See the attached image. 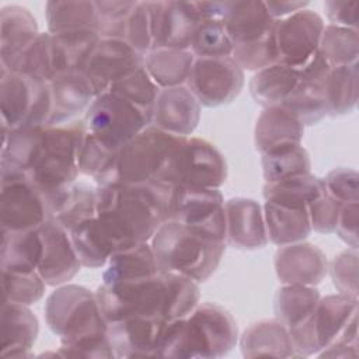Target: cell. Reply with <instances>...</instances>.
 <instances>
[{
    "label": "cell",
    "mask_w": 359,
    "mask_h": 359,
    "mask_svg": "<svg viewBox=\"0 0 359 359\" xmlns=\"http://www.w3.org/2000/svg\"><path fill=\"white\" fill-rule=\"evenodd\" d=\"M108 91L125 98L153 116L154 104L158 95V86L151 80L144 66L115 83Z\"/></svg>",
    "instance_id": "48"
},
{
    "label": "cell",
    "mask_w": 359,
    "mask_h": 359,
    "mask_svg": "<svg viewBox=\"0 0 359 359\" xmlns=\"http://www.w3.org/2000/svg\"><path fill=\"white\" fill-rule=\"evenodd\" d=\"M188 136L149 125L128 142L118 156L116 184H143L160 180L172 153Z\"/></svg>",
    "instance_id": "7"
},
{
    "label": "cell",
    "mask_w": 359,
    "mask_h": 359,
    "mask_svg": "<svg viewBox=\"0 0 359 359\" xmlns=\"http://www.w3.org/2000/svg\"><path fill=\"white\" fill-rule=\"evenodd\" d=\"M118 156L119 150L108 149L87 130L79 147V171L93 178L95 185L116 184Z\"/></svg>",
    "instance_id": "39"
},
{
    "label": "cell",
    "mask_w": 359,
    "mask_h": 359,
    "mask_svg": "<svg viewBox=\"0 0 359 359\" xmlns=\"http://www.w3.org/2000/svg\"><path fill=\"white\" fill-rule=\"evenodd\" d=\"M275 272L283 285H318L328 272L323 250L306 241L280 245L275 254Z\"/></svg>",
    "instance_id": "19"
},
{
    "label": "cell",
    "mask_w": 359,
    "mask_h": 359,
    "mask_svg": "<svg viewBox=\"0 0 359 359\" xmlns=\"http://www.w3.org/2000/svg\"><path fill=\"white\" fill-rule=\"evenodd\" d=\"M95 296L107 323L132 317L165 321L167 282L163 271L150 278L102 283Z\"/></svg>",
    "instance_id": "6"
},
{
    "label": "cell",
    "mask_w": 359,
    "mask_h": 359,
    "mask_svg": "<svg viewBox=\"0 0 359 359\" xmlns=\"http://www.w3.org/2000/svg\"><path fill=\"white\" fill-rule=\"evenodd\" d=\"M174 188L154 180L143 184L97 185V226L111 254L150 243L170 217Z\"/></svg>",
    "instance_id": "1"
},
{
    "label": "cell",
    "mask_w": 359,
    "mask_h": 359,
    "mask_svg": "<svg viewBox=\"0 0 359 359\" xmlns=\"http://www.w3.org/2000/svg\"><path fill=\"white\" fill-rule=\"evenodd\" d=\"M38 318L25 304L3 302L1 307V356L27 358L36 341Z\"/></svg>",
    "instance_id": "27"
},
{
    "label": "cell",
    "mask_w": 359,
    "mask_h": 359,
    "mask_svg": "<svg viewBox=\"0 0 359 359\" xmlns=\"http://www.w3.org/2000/svg\"><path fill=\"white\" fill-rule=\"evenodd\" d=\"M0 66L22 76L50 80L55 76L50 34L39 32L21 52L7 63H0Z\"/></svg>",
    "instance_id": "41"
},
{
    "label": "cell",
    "mask_w": 359,
    "mask_h": 359,
    "mask_svg": "<svg viewBox=\"0 0 359 359\" xmlns=\"http://www.w3.org/2000/svg\"><path fill=\"white\" fill-rule=\"evenodd\" d=\"M100 38L101 36L93 31L50 34L55 74L63 72H84Z\"/></svg>",
    "instance_id": "32"
},
{
    "label": "cell",
    "mask_w": 359,
    "mask_h": 359,
    "mask_svg": "<svg viewBox=\"0 0 359 359\" xmlns=\"http://www.w3.org/2000/svg\"><path fill=\"white\" fill-rule=\"evenodd\" d=\"M330 67L321 53L317 52L299 69V81L282 104L294 114L304 126L314 125L327 115L325 80Z\"/></svg>",
    "instance_id": "16"
},
{
    "label": "cell",
    "mask_w": 359,
    "mask_h": 359,
    "mask_svg": "<svg viewBox=\"0 0 359 359\" xmlns=\"http://www.w3.org/2000/svg\"><path fill=\"white\" fill-rule=\"evenodd\" d=\"M299 81V69L280 62L258 70L250 81V93L255 102L266 107L282 105Z\"/></svg>",
    "instance_id": "35"
},
{
    "label": "cell",
    "mask_w": 359,
    "mask_h": 359,
    "mask_svg": "<svg viewBox=\"0 0 359 359\" xmlns=\"http://www.w3.org/2000/svg\"><path fill=\"white\" fill-rule=\"evenodd\" d=\"M304 125L283 105L266 107L257 119L254 129L255 149L262 154L278 149L300 144Z\"/></svg>",
    "instance_id": "25"
},
{
    "label": "cell",
    "mask_w": 359,
    "mask_h": 359,
    "mask_svg": "<svg viewBox=\"0 0 359 359\" xmlns=\"http://www.w3.org/2000/svg\"><path fill=\"white\" fill-rule=\"evenodd\" d=\"M123 39L143 56L153 50V1H136L126 18Z\"/></svg>",
    "instance_id": "50"
},
{
    "label": "cell",
    "mask_w": 359,
    "mask_h": 359,
    "mask_svg": "<svg viewBox=\"0 0 359 359\" xmlns=\"http://www.w3.org/2000/svg\"><path fill=\"white\" fill-rule=\"evenodd\" d=\"M226 178L227 164L216 146L188 136L172 153L160 180L172 188H220Z\"/></svg>",
    "instance_id": "8"
},
{
    "label": "cell",
    "mask_w": 359,
    "mask_h": 359,
    "mask_svg": "<svg viewBox=\"0 0 359 359\" xmlns=\"http://www.w3.org/2000/svg\"><path fill=\"white\" fill-rule=\"evenodd\" d=\"M240 348L245 358L296 356L289 330L278 320H262L251 324L241 335Z\"/></svg>",
    "instance_id": "29"
},
{
    "label": "cell",
    "mask_w": 359,
    "mask_h": 359,
    "mask_svg": "<svg viewBox=\"0 0 359 359\" xmlns=\"http://www.w3.org/2000/svg\"><path fill=\"white\" fill-rule=\"evenodd\" d=\"M231 57L243 70L258 72L272 63L278 62L275 29L268 36L243 45H234Z\"/></svg>",
    "instance_id": "51"
},
{
    "label": "cell",
    "mask_w": 359,
    "mask_h": 359,
    "mask_svg": "<svg viewBox=\"0 0 359 359\" xmlns=\"http://www.w3.org/2000/svg\"><path fill=\"white\" fill-rule=\"evenodd\" d=\"M261 165L265 182L309 174L311 168L309 153L302 144L262 153Z\"/></svg>",
    "instance_id": "44"
},
{
    "label": "cell",
    "mask_w": 359,
    "mask_h": 359,
    "mask_svg": "<svg viewBox=\"0 0 359 359\" xmlns=\"http://www.w3.org/2000/svg\"><path fill=\"white\" fill-rule=\"evenodd\" d=\"M201 119V104L188 90V87L177 86L160 88L151 125L180 136H191Z\"/></svg>",
    "instance_id": "21"
},
{
    "label": "cell",
    "mask_w": 359,
    "mask_h": 359,
    "mask_svg": "<svg viewBox=\"0 0 359 359\" xmlns=\"http://www.w3.org/2000/svg\"><path fill=\"white\" fill-rule=\"evenodd\" d=\"M320 292L316 286L283 285L275 294V316L287 330L300 324L311 316L318 300Z\"/></svg>",
    "instance_id": "40"
},
{
    "label": "cell",
    "mask_w": 359,
    "mask_h": 359,
    "mask_svg": "<svg viewBox=\"0 0 359 359\" xmlns=\"http://www.w3.org/2000/svg\"><path fill=\"white\" fill-rule=\"evenodd\" d=\"M202 21L195 1H153L154 48L188 49Z\"/></svg>",
    "instance_id": "18"
},
{
    "label": "cell",
    "mask_w": 359,
    "mask_h": 359,
    "mask_svg": "<svg viewBox=\"0 0 359 359\" xmlns=\"http://www.w3.org/2000/svg\"><path fill=\"white\" fill-rule=\"evenodd\" d=\"M341 206L342 205L328 194L324 184L320 192L307 203L311 230L323 234L335 231Z\"/></svg>",
    "instance_id": "52"
},
{
    "label": "cell",
    "mask_w": 359,
    "mask_h": 359,
    "mask_svg": "<svg viewBox=\"0 0 359 359\" xmlns=\"http://www.w3.org/2000/svg\"><path fill=\"white\" fill-rule=\"evenodd\" d=\"M226 243L240 250H258L268 244L262 206L250 198L224 202Z\"/></svg>",
    "instance_id": "20"
},
{
    "label": "cell",
    "mask_w": 359,
    "mask_h": 359,
    "mask_svg": "<svg viewBox=\"0 0 359 359\" xmlns=\"http://www.w3.org/2000/svg\"><path fill=\"white\" fill-rule=\"evenodd\" d=\"M38 24L28 8L11 4L0 13V63H7L36 35Z\"/></svg>",
    "instance_id": "34"
},
{
    "label": "cell",
    "mask_w": 359,
    "mask_h": 359,
    "mask_svg": "<svg viewBox=\"0 0 359 359\" xmlns=\"http://www.w3.org/2000/svg\"><path fill=\"white\" fill-rule=\"evenodd\" d=\"M158 272L160 268L150 243H142L111 254L102 273V283L150 278Z\"/></svg>",
    "instance_id": "33"
},
{
    "label": "cell",
    "mask_w": 359,
    "mask_h": 359,
    "mask_svg": "<svg viewBox=\"0 0 359 359\" xmlns=\"http://www.w3.org/2000/svg\"><path fill=\"white\" fill-rule=\"evenodd\" d=\"M358 314V299L345 294L320 297L314 311L300 324L289 328L296 356H311L328 346Z\"/></svg>",
    "instance_id": "10"
},
{
    "label": "cell",
    "mask_w": 359,
    "mask_h": 359,
    "mask_svg": "<svg viewBox=\"0 0 359 359\" xmlns=\"http://www.w3.org/2000/svg\"><path fill=\"white\" fill-rule=\"evenodd\" d=\"M62 358H115L108 334L102 337L81 339L77 342L60 344L59 352Z\"/></svg>",
    "instance_id": "56"
},
{
    "label": "cell",
    "mask_w": 359,
    "mask_h": 359,
    "mask_svg": "<svg viewBox=\"0 0 359 359\" xmlns=\"http://www.w3.org/2000/svg\"><path fill=\"white\" fill-rule=\"evenodd\" d=\"M323 187L324 178L309 172L276 182H265L262 195L266 202L290 206H307L309 201L313 199Z\"/></svg>",
    "instance_id": "43"
},
{
    "label": "cell",
    "mask_w": 359,
    "mask_h": 359,
    "mask_svg": "<svg viewBox=\"0 0 359 359\" xmlns=\"http://www.w3.org/2000/svg\"><path fill=\"white\" fill-rule=\"evenodd\" d=\"M42 255L38 272L48 286H59L73 279L81 268L70 234L56 220L49 217L39 227Z\"/></svg>",
    "instance_id": "17"
},
{
    "label": "cell",
    "mask_w": 359,
    "mask_h": 359,
    "mask_svg": "<svg viewBox=\"0 0 359 359\" xmlns=\"http://www.w3.org/2000/svg\"><path fill=\"white\" fill-rule=\"evenodd\" d=\"M189 50L195 57H226L233 53V42L220 20H202L196 27Z\"/></svg>",
    "instance_id": "47"
},
{
    "label": "cell",
    "mask_w": 359,
    "mask_h": 359,
    "mask_svg": "<svg viewBox=\"0 0 359 359\" xmlns=\"http://www.w3.org/2000/svg\"><path fill=\"white\" fill-rule=\"evenodd\" d=\"M69 234L81 266L101 268L107 265L111 251L100 233L95 217L77 224Z\"/></svg>",
    "instance_id": "46"
},
{
    "label": "cell",
    "mask_w": 359,
    "mask_h": 359,
    "mask_svg": "<svg viewBox=\"0 0 359 359\" xmlns=\"http://www.w3.org/2000/svg\"><path fill=\"white\" fill-rule=\"evenodd\" d=\"M144 66V56L121 38H100L84 73L95 97Z\"/></svg>",
    "instance_id": "14"
},
{
    "label": "cell",
    "mask_w": 359,
    "mask_h": 359,
    "mask_svg": "<svg viewBox=\"0 0 359 359\" xmlns=\"http://www.w3.org/2000/svg\"><path fill=\"white\" fill-rule=\"evenodd\" d=\"M262 212L268 240L278 247L304 241L311 233L307 206H290L265 201Z\"/></svg>",
    "instance_id": "30"
},
{
    "label": "cell",
    "mask_w": 359,
    "mask_h": 359,
    "mask_svg": "<svg viewBox=\"0 0 359 359\" xmlns=\"http://www.w3.org/2000/svg\"><path fill=\"white\" fill-rule=\"evenodd\" d=\"M318 52L324 60L332 66H345L358 63L359 34L358 29H349L337 25H325Z\"/></svg>",
    "instance_id": "45"
},
{
    "label": "cell",
    "mask_w": 359,
    "mask_h": 359,
    "mask_svg": "<svg viewBox=\"0 0 359 359\" xmlns=\"http://www.w3.org/2000/svg\"><path fill=\"white\" fill-rule=\"evenodd\" d=\"M330 273L338 293L358 299V250L339 252L330 265Z\"/></svg>",
    "instance_id": "53"
},
{
    "label": "cell",
    "mask_w": 359,
    "mask_h": 359,
    "mask_svg": "<svg viewBox=\"0 0 359 359\" xmlns=\"http://www.w3.org/2000/svg\"><path fill=\"white\" fill-rule=\"evenodd\" d=\"M321 358H356L358 356V314H355L339 335L323 351Z\"/></svg>",
    "instance_id": "57"
},
{
    "label": "cell",
    "mask_w": 359,
    "mask_h": 359,
    "mask_svg": "<svg viewBox=\"0 0 359 359\" xmlns=\"http://www.w3.org/2000/svg\"><path fill=\"white\" fill-rule=\"evenodd\" d=\"M43 128H3L1 184L29 181V172L39 156Z\"/></svg>",
    "instance_id": "23"
},
{
    "label": "cell",
    "mask_w": 359,
    "mask_h": 359,
    "mask_svg": "<svg viewBox=\"0 0 359 359\" xmlns=\"http://www.w3.org/2000/svg\"><path fill=\"white\" fill-rule=\"evenodd\" d=\"M266 10L275 20L285 18L299 10L306 8L307 1H264Z\"/></svg>",
    "instance_id": "60"
},
{
    "label": "cell",
    "mask_w": 359,
    "mask_h": 359,
    "mask_svg": "<svg viewBox=\"0 0 359 359\" xmlns=\"http://www.w3.org/2000/svg\"><path fill=\"white\" fill-rule=\"evenodd\" d=\"M164 323L160 318L146 317H132L108 323L107 334L115 358L157 356Z\"/></svg>",
    "instance_id": "22"
},
{
    "label": "cell",
    "mask_w": 359,
    "mask_h": 359,
    "mask_svg": "<svg viewBox=\"0 0 359 359\" xmlns=\"http://www.w3.org/2000/svg\"><path fill=\"white\" fill-rule=\"evenodd\" d=\"M45 318L60 344L102 337L108 331L95 293L79 285H63L52 292L45 303Z\"/></svg>",
    "instance_id": "5"
},
{
    "label": "cell",
    "mask_w": 359,
    "mask_h": 359,
    "mask_svg": "<svg viewBox=\"0 0 359 359\" xmlns=\"http://www.w3.org/2000/svg\"><path fill=\"white\" fill-rule=\"evenodd\" d=\"M223 24L234 46L268 36L273 32L276 20L269 14L264 1H227Z\"/></svg>",
    "instance_id": "26"
},
{
    "label": "cell",
    "mask_w": 359,
    "mask_h": 359,
    "mask_svg": "<svg viewBox=\"0 0 359 359\" xmlns=\"http://www.w3.org/2000/svg\"><path fill=\"white\" fill-rule=\"evenodd\" d=\"M45 14L50 34L93 31L100 35L101 21L95 1H48Z\"/></svg>",
    "instance_id": "37"
},
{
    "label": "cell",
    "mask_w": 359,
    "mask_h": 359,
    "mask_svg": "<svg viewBox=\"0 0 359 359\" xmlns=\"http://www.w3.org/2000/svg\"><path fill=\"white\" fill-rule=\"evenodd\" d=\"M87 130L111 150H121L144 128L151 115L125 98L107 91L97 95L84 114Z\"/></svg>",
    "instance_id": "9"
},
{
    "label": "cell",
    "mask_w": 359,
    "mask_h": 359,
    "mask_svg": "<svg viewBox=\"0 0 359 359\" xmlns=\"http://www.w3.org/2000/svg\"><path fill=\"white\" fill-rule=\"evenodd\" d=\"M136 1H95L101 21V38H121L125 35V24Z\"/></svg>",
    "instance_id": "54"
},
{
    "label": "cell",
    "mask_w": 359,
    "mask_h": 359,
    "mask_svg": "<svg viewBox=\"0 0 359 359\" xmlns=\"http://www.w3.org/2000/svg\"><path fill=\"white\" fill-rule=\"evenodd\" d=\"M42 255V238L38 229L3 231L1 271L35 272Z\"/></svg>",
    "instance_id": "36"
},
{
    "label": "cell",
    "mask_w": 359,
    "mask_h": 359,
    "mask_svg": "<svg viewBox=\"0 0 359 359\" xmlns=\"http://www.w3.org/2000/svg\"><path fill=\"white\" fill-rule=\"evenodd\" d=\"M324 10L331 25L358 29L359 3L345 0H328L324 3Z\"/></svg>",
    "instance_id": "58"
},
{
    "label": "cell",
    "mask_w": 359,
    "mask_h": 359,
    "mask_svg": "<svg viewBox=\"0 0 359 359\" xmlns=\"http://www.w3.org/2000/svg\"><path fill=\"white\" fill-rule=\"evenodd\" d=\"M160 271L181 273L198 283L217 268L226 241L177 220H165L150 240Z\"/></svg>",
    "instance_id": "3"
},
{
    "label": "cell",
    "mask_w": 359,
    "mask_h": 359,
    "mask_svg": "<svg viewBox=\"0 0 359 359\" xmlns=\"http://www.w3.org/2000/svg\"><path fill=\"white\" fill-rule=\"evenodd\" d=\"M86 132L84 119L43 128L41 151L29 172V181L46 199L76 182L80 174L77 154Z\"/></svg>",
    "instance_id": "4"
},
{
    "label": "cell",
    "mask_w": 359,
    "mask_h": 359,
    "mask_svg": "<svg viewBox=\"0 0 359 359\" xmlns=\"http://www.w3.org/2000/svg\"><path fill=\"white\" fill-rule=\"evenodd\" d=\"M35 93V79L1 69L0 112L4 129H20L29 114Z\"/></svg>",
    "instance_id": "31"
},
{
    "label": "cell",
    "mask_w": 359,
    "mask_h": 359,
    "mask_svg": "<svg viewBox=\"0 0 359 359\" xmlns=\"http://www.w3.org/2000/svg\"><path fill=\"white\" fill-rule=\"evenodd\" d=\"M49 83L52 88V114L48 126L76 121L95 98L94 88L84 72L57 73Z\"/></svg>",
    "instance_id": "24"
},
{
    "label": "cell",
    "mask_w": 359,
    "mask_h": 359,
    "mask_svg": "<svg viewBox=\"0 0 359 359\" xmlns=\"http://www.w3.org/2000/svg\"><path fill=\"white\" fill-rule=\"evenodd\" d=\"M168 219L226 241L224 199L219 188H174Z\"/></svg>",
    "instance_id": "13"
},
{
    "label": "cell",
    "mask_w": 359,
    "mask_h": 359,
    "mask_svg": "<svg viewBox=\"0 0 359 359\" xmlns=\"http://www.w3.org/2000/svg\"><path fill=\"white\" fill-rule=\"evenodd\" d=\"M49 217L70 231L77 224L97 216V185L73 182L48 199Z\"/></svg>",
    "instance_id": "28"
},
{
    "label": "cell",
    "mask_w": 359,
    "mask_h": 359,
    "mask_svg": "<svg viewBox=\"0 0 359 359\" xmlns=\"http://www.w3.org/2000/svg\"><path fill=\"white\" fill-rule=\"evenodd\" d=\"M358 224H359L358 202L344 203L339 210L335 231L341 240H344L351 248H355V250H358Z\"/></svg>",
    "instance_id": "59"
},
{
    "label": "cell",
    "mask_w": 359,
    "mask_h": 359,
    "mask_svg": "<svg viewBox=\"0 0 359 359\" xmlns=\"http://www.w3.org/2000/svg\"><path fill=\"white\" fill-rule=\"evenodd\" d=\"M195 56L188 49L157 48L144 56V69L158 88L184 86Z\"/></svg>",
    "instance_id": "38"
},
{
    "label": "cell",
    "mask_w": 359,
    "mask_h": 359,
    "mask_svg": "<svg viewBox=\"0 0 359 359\" xmlns=\"http://www.w3.org/2000/svg\"><path fill=\"white\" fill-rule=\"evenodd\" d=\"M0 213L3 231L38 229L49 219L46 198L31 181L1 184Z\"/></svg>",
    "instance_id": "15"
},
{
    "label": "cell",
    "mask_w": 359,
    "mask_h": 359,
    "mask_svg": "<svg viewBox=\"0 0 359 359\" xmlns=\"http://www.w3.org/2000/svg\"><path fill=\"white\" fill-rule=\"evenodd\" d=\"M358 102V63L330 67L325 80L327 115L352 112Z\"/></svg>",
    "instance_id": "42"
},
{
    "label": "cell",
    "mask_w": 359,
    "mask_h": 359,
    "mask_svg": "<svg viewBox=\"0 0 359 359\" xmlns=\"http://www.w3.org/2000/svg\"><path fill=\"white\" fill-rule=\"evenodd\" d=\"M3 302L29 306L38 302L48 286L38 271L35 272H10L1 271Z\"/></svg>",
    "instance_id": "49"
},
{
    "label": "cell",
    "mask_w": 359,
    "mask_h": 359,
    "mask_svg": "<svg viewBox=\"0 0 359 359\" xmlns=\"http://www.w3.org/2000/svg\"><path fill=\"white\" fill-rule=\"evenodd\" d=\"M324 27L323 18L309 8L276 20L275 42L278 62L302 69L318 52Z\"/></svg>",
    "instance_id": "12"
},
{
    "label": "cell",
    "mask_w": 359,
    "mask_h": 359,
    "mask_svg": "<svg viewBox=\"0 0 359 359\" xmlns=\"http://www.w3.org/2000/svg\"><path fill=\"white\" fill-rule=\"evenodd\" d=\"M238 339L233 316L216 303L198 304L187 317L165 321L158 356L164 358H220Z\"/></svg>",
    "instance_id": "2"
},
{
    "label": "cell",
    "mask_w": 359,
    "mask_h": 359,
    "mask_svg": "<svg viewBox=\"0 0 359 359\" xmlns=\"http://www.w3.org/2000/svg\"><path fill=\"white\" fill-rule=\"evenodd\" d=\"M185 86L203 107L226 105L241 93L244 70L231 56L195 57Z\"/></svg>",
    "instance_id": "11"
},
{
    "label": "cell",
    "mask_w": 359,
    "mask_h": 359,
    "mask_svg": "<svg viewBox=\"0 0 359 359\" xmlns=\"http://www.w3.org/2000/svg\"><path fill=\"white\" fill-rule=\"evenodd\" d=\"M358 172L352 168L339 167L331 170L324 177V184L328 194L341 205L358 202Z\"/></svg>",
    "instance_id": "55"
}]
</instances>
